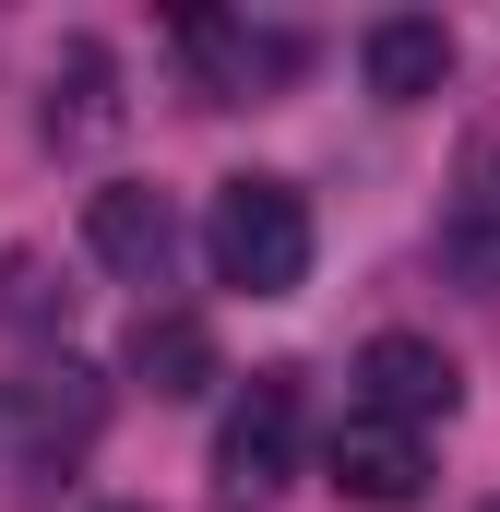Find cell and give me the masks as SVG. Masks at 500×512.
<instances>
[{
  "label": "cell",
  "instance_id": "cell-6",
  "mask_svg": "<svg viewBox=\"0 0 500 512\" xmlns=\"http://www.w3.org/2000/svg\"><path fill=\"white\" fill-rule=\"evenodd\" d=\"M84 239H96V262H108V274L167 286V262H179V203H167L155 179H108V191L84 203Z\"/></svg>",
  "mask_w": 500,
  "mask_h": 512
},
{
  "label": "cell",
  "instance_id": "cell-4",
  "mask_svg": "<svg viewBox=\"0 0 500 512\" xmlns=\"http://www.w3.org/2000/svg\"><path fill=\"white\" fill-rule=\"evenodd\" d=\"M322 465H334L346 501H370V512H405L417 489H429V441H417L405 417H381V405H346V417H334Z\"/></svg>",
  "mask_w": 500,
  "mask_h": 512
},
{
  "label": "cell",
  "instance_id": "cell-1",
  "mask_svg": "<svg viewBox=\"0 0 500 512\" xmlns=\"http://www.w3.org/2000/svg\"><path fill=\"white\" fill-rule=\"evenodd\" d=\"M203 262L239 298H298L310 286V203L286 179H227L215 215H203Z\"/></svg>",
  "mask_w": 500,
  "mask_h": 512
},
{
  "label": "cell",
  "instance_id": "cell-3",
  "mask_svg": "<svg viewBox=\"0 0 500 512\" xmlns=\"http://www.w3.org/2000/svg\"><path fill=\"white\" fill-rule=\"evenodd\" d=\"M298 370H250L239 405H227V429H215V477L239 489V501H262V489H286L298 477Z\"/></svg>",
  "mask_w": 500,
  "mask_h": 512
},
{
  "label": "cell",
  "instance_id": "cell-11",
  "mask_svg": "<svg viewBox=\"0 0 500 512\" xmlns=\"http://www.w3.org/2000/svg\"><path fill=\"white\" fill-rule=\"evenodd\" d=\"M120 72H108V48L96 36H72L60 60H48V143H96V131L120 120V96H108Z\"/></svg>",
  "mask_w": 500,
  "mask_h": 512
},
{
  "label": "cell",
  "instance_id": "cell-12",
  "mask_svg": "<svg viewBox=\"0 0 500 512\" xmlns=\"http://www.w3.org/2000/svg\"><path fill=\"white\" fill-rule=\"evenodd\" d=\"M0 310H12V322H60V286H48V262H36V251L0 262Z\"/></svg>",
  "mask_w": 500,
  "mask_h": 512
},
{
  "label": "cell",
  "instance_id": "cell-5",
  "mask_svg": "<svg viewBox=\"0 0 500 512\" xmlns=\"http://www.w3.org/2000/svg\"><path fill=\"white\" fill-rule=\"evenodd\" d=\"M179 48H191V72L215 84V108L298 84V60H310V36H286V24H227V12H191V24H179Z\"/></svg>",
  "mask_w": 500,
  "mask_h": 512
},
{
  "label": "cell",
  "instance_id": "cell-9",
  "mask_svg": "<svg viewBox=\"0 0 500 512\" xmlns=\"http://www.w3.org/2000/svg\"><path fill=\"white\" fill-rule=\"evenodd\" d=\"M358 72H370L381 108H417V96H441V72H453V36H441V12H381L370 36H358Z\"/></svg>",
  "mask_w": 500,
  "mask_h": 512
},
{
  "label": "cell",
  "instance_id": "cell-8",
  "mask_svg": "<svg viewBox=\"0 0 500 512\" xmlns=\"http://www.w3.org/2000/svg\"><path fill=\"white\" fill-rule=\"evenodd\" d=\"M120 370L155 393V405H191V393H215V382H227V358H215V322H191V310H143Z\"/></svg>",
  "mask_w": 500,
  "mask_h": 512
},
{
  "label": "cell",
  "instance_id": "cell-10",
  "mask_svg": "<svg viewBox=\"0 0 500 512\" xmlns=\"http://www.w3.org/2000/svg\"><path fill=\"white\" fill-rule=\"evenodd\" d=\"M441 262H453L477 298H500V155H477V167H465L453 227H441Z\"/></svg>",
  "mask_w": 500,
  "mask_h": 512
},
{
  "label": "cell",
  "instance_id": "cell-13",
  "mask_svg": "<svg viewBox=\"0 0 500 512\" xmlns=\"http://www.w3.org/2000/svg\"><path fill=\"white\" fill-rule=\"evenodd\" d=\"M108 512H131V501H108Z\"/></svg>",
  "mask_w": 500,
  "mask_h": 512
},
{
  "label": "cell",
  "instance_id": "cell-7",
  "mask_svg": "<svg viewBox=\"0 0 500 512\" xmlns=\"http://www.w3.org/2000/svg\"><path fill=\"white\" fill-rule=\"evenodd\" d=\"M453 393H465V370H453V358H441L429 334H370V346H358V405L405 417V429L453 417Z\"/></svg>",
  "mask_w": 500,
  "mask_h": 512
},
{
  "label": "cell",
  "instance_id": "cell-2",
  "mask_svg": "<svg viewBox=\"0 0 500 512\" xmlns=\"http://www.w3.org/2000/svg\"><path fill=\"white\" fill-rule=\"evenodd\" d=\"M96 417H108L96 370L48 358V370L0 382V465H60V453H84V441H96Z\"/></svg>",
  "mask_w": 500,
  "mask_h": 512
},
{
  "label": "cell",
  "instance_id": "cell-14",
  "mask_svg": "<svg viewBox=\"0 0 500 512\" xmlns=\"http://www.w3.org/2000/svg\"><path fill=\"white\" fill-rule=\"evenodd\" d=\"M489 512H500V501H489Z\"/></svg>",
  "mask_w": 500,
  "mask_h": 512
}]
</instances>
